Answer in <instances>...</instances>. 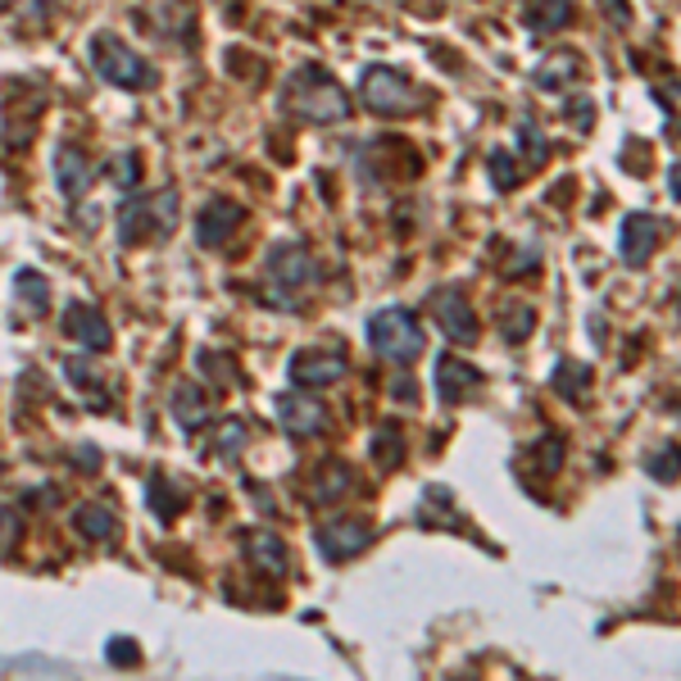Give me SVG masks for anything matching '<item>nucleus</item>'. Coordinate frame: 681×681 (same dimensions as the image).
<instances>
[{
  "mask_svg": "<svg viewBox=\"0 0 681 681\" xmlns=\"http://www.w3.org/2000/svg\"><path fill=\"white\" fill-rule=\"evenodd\" d=\"M668 196H672V205H677V196H681V178H677V164H668Z\"/></svg>",
  "mask_w": 681,
  "mask_h": 681,
  "instance_id": "obj_38",
  "label": "nucleus"
},
{
  "mask_svg": "<svg viewBox=\"0 0 681 681\" xmlns=\"http://www.w3.org/2000/svg\"><path fill=\"white\" fill-rule=\"evenodd\" d=\"M182 210H178V187H164L155 196H133L118 205V241L123 245H146V241H164L173 237Z\"/></svg>",
  "mask_w": 681,
  "mask_h": 681,
  "instance_id": "obj_2",
  "label": "nucleus"
},
{
  "mask_svg": "<svg viewBox=\"0 0 681 681\" xmlns=\"http://www.w3.org/2000/svg\"><path fill=\"white\" fill-rule=\"evenodd\" d=\"M432 318H437V327H441V332H445L450 341H459V345L477 341V314H472V300H468L459 287H445V291L432 295Z\"/></svg>",
  "mask_w": 681,
  "mask_h": 681,
  "instance_id": "obj_11",
  "label": "nucleus"
},
{
  "mask_svg": "<svg viewBox=\"0 0 681 681\" xmlns=\"http://www.w3.org/2000/svg\"><path fill=\"white\" fill-rule=\"evenodd\" d=\"M514 182H518L514 155H509V150H491V187H495V191H509Z\"/></svg>",
  "mask_w": 681,
  "mask_h": 681,
  "instance_id": "obj_28",
  "label": "nucleus"
},
{
  "mask_svg": "<svg viewBox=\"0 0 681 681\" xmlns=\"http://www.w3.org/2000/svg\"><path fill=\"white\" fill-rule=\"evenodd\" d=\"M604 10H609V18H614V28H627V5L622 0H600Z\"/></svg>",
  "mask_w": 681,
  "mask_h": 681,
  "instance_id": "obj_37",
  "label": "nucleus"
},
{
  "mask_svg": "<svg viewBox=\"0 0 681 681\" xmlns=\"http://www.w3.org/2000/svg\"><path fill=\"white\" fill-rule=\"evenodd\" d=\"M91 68H96L110 87H123V91L155 87V68H150L128 41H118L114 33H96V37H91Z\"/></svg>",
  "mask_w": 681,
  "mask_h": 681,
  "instance_id": "obj_5",
  "label": "nucleus"
},
{
  "mask_svg": "<svg viewBox=\"0 0 681 681\" xmlns=\"http://www.w3.org/2000/svg\"><path fill=\"white\" fill-rule=\"evenodd\" d=\"M241 550H245L250 568H260L268 577H282L287 572V545H282V537H277V532H245Z\"/></svg>",
  "mask_w": 681,
  "mask_h": 681,
  "instance_id": "obj_17",
  "label": "nucleus"
},
{
  "mask_svg": "<svg viewBox=\"0 0 681 681\" xmlns=\"http://www.w3.org/2000/svg\"><path fill=\"white\" fill-rule=\"evenodd\" d=\"M73 532L87 541H110L118 532V518L105 504H78V509H73Z\"/></svg>",
  "mask_w": 681,
  "mask_h": 681,
  "instance_id": "obj_20",
  "label": "nucleus"
},
{
  "mask_svg": "<svg viewBox=\"0 0 681 681\" xmlns=\"http://www.w3.org/2000/svg\"><path fill=\"white\" fill-rule=\"evenodd\" d=\"M64 332H68L73 341H78L83 350H91V355H100V350H110V341H114L105 314L91 310V305H83V300H73V305L64 310Z\"/></svg>",
  "mask_w": 681,
  "mask_h": 681,
  "instance_id": "obj_14",
  "label": "nucleus"
},
{
  "mask_svg": "<svg viewBox=\"0 0 681 681\" xmlns=\"http://www.w3.org/2000/svg\"><path fill=\"white\" fill-rule=\"evenodd\" d=\"M522 23L532 33H559V28H568V23H572V0H537Z\"/></svg>",
  "mask_w": 681,
  "mask_h": 681,
  "instance_id": "obj_24",
  "label": "nucleus"
},
{
  "mask_svg": "<svg viewBox=\"0 0 681 681\" xmlns=\"http://www.w3.org/2000/svg\"><path fill=\"white\" fill-rule=\"evenodd\" d=\"M105 659H110L114 668H137V664H141V650H137L133 636H114V641L105 645Z\"/></svg>",
  "mask_w": 681,
  "mask_h": 681,
  "instance_id": "obj_30",
  "label": "nucleus"
},
{
  "mask_svg": "<svg viewBox=\"0 0 681 681\" xmlns=\"http://www.w3.org/2000/svg\"><path fill=\"white\" fill-rule=\"evenodd\" d=\"M187 509V491L173 487L164 472L150 477V514H155L160 522H178V514Z\"/></svg>",
  "mask_w": 681,
  "mask_h": 681,
  "instance_id": "obj_21",
  "label": "nucleus"
},
{
  "mask_svg": "<svg viewBox=\"0 0 681 681\" xmlns=\"http://www.w3.org/2000/svg\"><path fill=\"white\" fill-rule=\"evenodd\" d=\"M664 232H668V223H664L659 214H645V210L627 214V218H622V245H618L622 264H627V268H645V264L654 260V250H659Z\"/></svg>",
  "mask_w": 681,
  "mask_h": 681,
  "instance_id": "obj_10",
  "label": "nucleus"
},
{
  "mask_svg": "<svg viewBox=\"0 0 681 681\" xmlns=\"http://www.w3.org/2000/svg\"><path fill=\"white\" fill-rule=\"evenodd\" d=\"M0 472H5V464H0Z\"/></svg>",
  "mask_w": 681,
  "mask_h": 681,
  "instance_id": "obj_39",
  "label": "nucleus"
},
{
  "mask_svg": "<svg viewBox=\"0 0 681 681\" xmlns=\"http://www.w3.org/2000/svg\"><path fill=\"white\" fill-rule=\"evenodd\" d=\"M91 182H96V173H91V164H87L83 150H78V146H60V150H55V187H60L68 200H78Z\"/></svg>",
  "mask_w": 681,
  "mask_h": 681,
  "instance_id": "obj_15",
  "label": "nucleus"
},
{
  "mask_svg": "<svg viewBox=\"0 0 681 681\" xmlns=\"http://www.w3.org/2000/svg\"><path fill=\"white\" fill-rule=\"evenodd\" d=\"M582 78V55L577 50H559V55H550L541 68H537V87H568V83H577Z\"/></svg>",
  "mask_w": 681,
  "mask_h": 681,
  "instance_id": "obj_22",
  "label": "nucleus"
},
{
  "mask_svg": "<svg viewBox=\"0 0 681 681\" xmlns=\"http://www.w3.org/2000/svg\"><path fill=\"white\" fill-rule=\"evenodd\" d=\"M360 96H364V105H368L377 118H405V114H418V110L427 105V96L405 78V73H395V68H387V64L364 68Z\"/></svg>",
  "mask_w": 681,
  "mask_h": 681,
  "instance_id": "obj_4",
  "label": "nucleus"
},
{
  "mask_svg": "<svg viewBox=\"0 0 681 681\" xmlns=\"http://www.w3.org/2000/svg\"><path fill=\"white\" fill-rule=\"evenodd\" d=\"M522 464H532L541 477H554V472L564 468V441L545 432V437H541L532 450H522Z\"/></svg>",
  "mask_w": 681,
  "mask_h": 681,
  "instance_id": "obj_25",
  "label": "nucleus"
},
{
  "mask_svg": "<svg viewBox=\"0 0 681 681\" xmlns=\"http://www.w3.org/2000/svg\"><path fill=\"white\" fill-rule=\"evenodd\" d=\"M282 105L291 118L314 123V128H332V123L350 118V96L323 64H300L291 73L282 87Z\"/></svg>",
  "mask_w": 681,
  "mask_h": 681,
  "instance_id": "obj_1",
  "label": "nucleus"
},
{
  "mask_svg": "<svg viewBox=\"0 0 681 681\" xmlns=\"http://www.w3.org/2000/svg\"><path fill=\"white\" fill-rule=\"evenodd\" d=\"M241 445H245V427H241V418H227V427L218 432V454H223V459H237Z\"/></svg>",
  "mask_w": 681,
  "mask_h": 681,
  "instance_id": "obj_31",
  "label": "nucleus"
},
{
  "mask_svg": "<svg viewBox=\"0 0 681 681\" xmlns=\"http://www.w3.org/2000/svg\"><path fill=\"white\" fill-rule=\"evenodd\" d=\"M368 454L382 468H400V459H405V432H400V423L387 418L382 427H377L373 441H368Z\"/></svg>",
  "mask_w": 681,
  "mask_h": 681,
  "instance_id": "obj_23",
  "label": "nucleus"
},
{
  "mask_svg": "<svg viewBox=\"0 0 681 681\" xmlns=\"http://www.w3.org/2000/svg\"><path fill=\"white\" fill-rule=\"evenodd\" d=\"M14 291H18V300H23V305H28L33 314H46L50 287H46V277H41L37 268H18V273H14Z\"/></svg>",
  "mask_w": 681,
  "mask_h": 681,
  "instance_id": "obj_26",
  "label": "nucleus"
},
{
  "mask_svg": "<svg viewBox=\"0 0 681 681\" xmlns=\"http://www.w3.org/2000/svg\"><path fill=\"white\" fill-rule=\"evenodd\" d=\"M264 273L277 287V295H273L277 305H295V295L318 282V264H314L305 241H277L264 255Z\"/></svg>",
  "mask_w": 681,
  "mask_h": 681,
  "instance_id": "obj_6",
  "label": "nucleus"
},
{
  "mask_svg": "<svg viewBox=\"0 0 681 681\" xmlns=\"http://www.w3.org/2000/svg\"><path fill=\"white\" fill-rule=\"evenodd\" d=\"M391 395L400 400V405H418V382H414V377H395Z\"/></svg>",
  "mask_w": 681,
  "mask_h": 681,
  "instance_id": "obj_35",
  "label": "nucleus"
},
{
  "mask_svg": "<svg viewBox=\"0 0 681 681\" xmlns=\"http://www.w3.org/2000/svg\"><path fill=\"white\" fill-rule=\"evenodd\" d=\"M345 373H350V360H345L341 345H310V350H300V355L291 360V382L305 387V391L337 387Z\"/></svg>",
  "mask_w": 681,
  "mask_h": 681,
  "instance_id": "obj_8",
  "label": "nucleus"
},
{
  "mask_svg": "<svg viewBox=\"0 0 681 681\" xmlns=\"http://www.w3.org/2000/svg\"><path fill=\"white\" fill-rule=\"evenodd\" d=\"M487 387V377L477 364L459 360V355H441L437 360V395H441V405H464V400H472L477 391Z\"/></svg>",
  "mask_w": 681,
  "mask_h": 681,
  "instance_id": "obj_12",
  "label": "nucleus"
},
{
  "mask_svg": "<svg viewBox=\"0 0 681 681\" xmlns=\"http://www.w3.org/2000/svg\"><path fill=\"white\" fill-rule=\"evenodd\" d=\"M368 345L382 355L387 364H414L427 350V332L414 310L405 305H387L368 318Z\"/></svg>",
  "mask_w": 681,
  "mask_h": 681,
  "instance_id": "obj_3",
  "label": "nucleus"
},
{
  "mask_svg": "<svg viewBox=\"0 0 681 681\" xmlns=\"http://www.w3.org/2000/svg\"><path fill=\"white\" fill-rule=\"evenodd\" d=\"M314 541H318V554L327 564H345L373 545V518H332V522L318 527Z\"/></svg>",
  "mask_w": 681,
  "mask_h": 681,
  "instance_id": "obj_9",
  "label": "nucleus"
},
{
  "mask_svg": "<svg viewBox=\"0 0 681 681\" xmlns=\"http://www.w3.org/2000/svg\"><path fill=\"white\" fill-rule=\"evenodd\" d=\"M241 223H245L241 205H232V200H210V205H200V214H196V241L205 250H218Z\"/></svg>",
  "mask_w": 681,
  "mask_h": 681,
  "instance_id": "obj_13",
  "label": "nucleus"
},
{
  "mask_svg": "<svg viewBox=\"0 0 681 681\" xmlns=\"http://www.w3.org/2000/svg\"><path fill=\"white\" fill-rule=\"evenodd\" d=\"M500 332H504V341H509V345H518V341L532 337V332H537V314H532V305H504Z\"/></svg>",
  "mask_w": 681,
  "mask_h": 681,
  "instance_id": "obj_27",
  "label": "nucleus"
},
{
  "mask_svg": "<svg viewBox=\"0 0 681 681\" xmlns=\"http://www.w3.org/2000/svg\"><path fill=\"white\" fill-rule=\"evenodd\" d=\"M168 409H173V418H178V427H182L187 437L200 432V427L210 423V400H205V391H200L196 382H178V387H173Z\"/></svg>",
  "mask_w": 681,
  "mask_h": 681,
  "instance_id": "obj_16",
  "label": "nucleus"
},
{
  "mask_svg": "<svg viewBox=\"0 0 681 681\" xmlns=\"http://www.w3.org/2000/svg\"><path fill=\"white\" fill-rule=\"evenodd\" d=\"M522 141H527V164H545V155H550V141L537 133V123L522 114Z\"/></svg>",
  "mask_w": 681,
  "mask_h": 681,
  "instance_id": "obj_32",
  "label": "nucleus"
},
{
  "mask_svg": "<svg viewBox=\"0 0 681 681\" xmlns=\"http://www.w3.org/2000/svg\"><path fill=\"white\" fill-rule=\"evenodd\" d=\"M18 532H23L18 514H10V504H0V554L18 545Z\"/></svg>",
  "mask_w": 681,
  "mask_h": 681,
  "instance_id": "obj_34",
  "label": "nucleus"
},
{
  "mask_svg": "<svg viewBox=\"0 0 681 681\" xmlns=\"http://www.w3.org/2000/svg\"><path fill=\"white\" fill-rule=\"evenodd\" d=\"M110 178L128 191V187H137V178H141V155L137 150H123V155L114 160V168H110Z\"/></svg>",
  "mask_w": 681,
  "mask_h": 681,
  "instance_id": "obj_29",
  "label": "nucleus"
},
{
  "mask_svg": "<svg viewBox=\"0 0 681 681\" xmlns=\"http://www.w3.org/2000/svg\"><path fill=\"white\" fill-rule=\"evenodd\" d=\"M277 423H282V432L295 437V441H314L323 437L327 427H332V414L318 395L310 391H282L277 395Z\"/></svg>",
  "mask_w": 681,
  "mask_h": 681,
  "instance_id": "obj_7",
  "label": "nucleus"
},
{
  "mask_svg": "<svg viewBox=\"0 0 681 681\" xmlns=\"http://www.w3.org/2000/svg\"><path fill=\"white\" fill-rule=\"evenodd\" d=\"M672 454H677V445L668 441V445H664V450H659V454H654V459L645 464V468H650V477H659V482H668V487L677 482V464H672Z\"/></svg>",
  "mask_w": 681,
  "mask_h": 681,
  "instance_id": "obj_33",
  "label": "nucleus"
},
{
  "mask_svg": "<svg viewBox=\"0 0 681 681\" xmlns=\"http://www.w3.org/2000/svg\"><path fill=\"white\" fill-rule=\"evenodd\" d=\"M73 464L87 468V472H96V468H100V450H96V445H78V450H73Z\"/></svg>",
  "mask_w": 681,
  "mask_h": 681,
  "instance_id": "obj_36",
  "label": "nucleus"
},
{
  "mask_svg": "<svg viewBox=\"0 0 681 681\" xmlns=\"http://www.w3.org/2000/svg\"><path fill=\"white\" fill-rule=\"evenodd\" d=\"M350 487H355V468H350L345 459H323L318 472H314V500L318 504H332L341 495H350Z\"/></svg>",
  "mask_w": 681,
  "mask_h": 681,
  "instance_id": "obj_18",
  "label": "nucleus"
},
{
  "mask_svg": "<svg viewBox=\"0 0 681 681\" xmlns=\"http://www.w3.org/2000/svg\"><path fill=\"white\" fill-rule=\"evenodd\" d=\"M591 382H595L591 364H577V360H559V368L550 373V387L559 391L564 400H572V405H582L587 391H591Z\"/></svg>",
  "mask_w": 681,
  "mask_h": 681,
  "instance_id": "obj_19",
  "label": "nucleus"
}]
</instances>
